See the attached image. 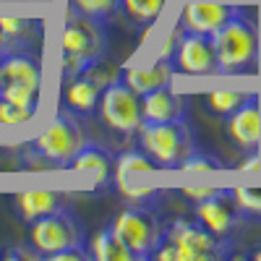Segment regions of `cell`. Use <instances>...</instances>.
Segmentation results:
<instances>
[{"label":"cell","mask_w":261,"mask_h":261,"mask_svg":"<svg viewBox=\"0 0 261 261\" xmlns=\"http://www.w3.org/2000/svg\"><path fill=\"white\" fill-rule=\"evenodd\" d=\"M110 50L107 24L84 16L79 11H68L58 29V71L60 79L76 76L81 71H89L92 65L102 63Z\"/></svg>","instance_id":"1"},{"label":"cell","mask_w":261,"mask_h":261,"mask_svg":"<svg viewBox=\"0 0 261 261\" xmlns=\"http://www.w3.org/2000/svg\"><path fill=\"white\" fill-rule=\"evenodd\" d=\"M212 45L217 55V71L222 76H251L258 71L261 42L256 18L241 8L212 34Z\"/></svg>","instance_id":"2"},{"label":"cell","mask_w":261,"mask_h":261,"mask_svg":"<svg viewBox=\"0 0 261 261\" xmlns=\"http://www.w3.org/2000/svg\"><path fill=\"white\" fill-rule=\"evenodd\" d=\"M136 139L139 149L154 162L157 170H178L180 162L199 146L188 118L167 123H144Z\"/></svg>","instance_id":"3"},{"label":"cell","mask_w":261,"mask_h":261,"mask_svg":"<svg viewBox=\"0 0 261 261\" xmlns=\"http://www.w3.org/2000/svg\"><path fill=\"white\" fill-rule=\"evenodd\" d=\"M162 241H167L175 251V261H214L232 256V241L217 238L199 220L175 217L162 227Z\"/></svg>","instance_id":"4"},{"label":"cell","mask_w":261,"mask_h":261,"mask_svg":"<svg viewBox=\"0 0 261 261\" xmlns=\"http://www.w3.org/2000/svg\"><path fill=\"white\" fill-rule=\"evenodd\" d=\"M86 141H89V134H86L81 118H76L73 113L60 107L53 115V120L34 136L29 146H34L50 162L53 170H65V165L71 162V157Z\"/></svg>","instance_id":"5"},{"label":"cell","mask_w":261,"mask_h":261,"mask_svg":"<svg viewBox=\"0 0 261 261\" xmlns=\"http://www.w3.org/2000/svg\"><path fill=\"white\" fill-rule=\"evenodd\" d=\"M105 130H110L118 139H130L139 134V128L144 125L141 115V97L130 89V86L118 76L110 84H105L97 113Z\"/></svg>","instance_id":"6"},{"label":"cell","mask_w":261,"mask_h":261,"mask_svg":"<svg viewBox=\"0 0 261 261\" xmlns=\"http://www.w3.org/2000/svg\"><path fill=\"white\" fill-rule=\"evenodd\" d=\"M113 230L120 235V241L128 246L136 261H149L162 238V222L157 217V209L151 206H136L128 204L113 217Z\"/></svg>","instance_id":"7"},{"label":"cell","mask_w":261,"mask_h":261,"mask_svg":"<svg viewBox=\"0 0 261 261\" xmlns=\"http://www.w3.org/2000/svg\"><path fill=\"white\" fill-rule=\"evenodd\" d=\"M79 243H84V227L71 206L45 214L29 225V248L37 251L39 258H53L55 253Z\"/></svg>","instance_id":"8"},{"label":"cell","mask_w":261,"mask_h":261,"mask_svg":"<svg viewBox=\"0 0 261 261\" xmlns=\"http://www.w3.org/2000/svg\"><path fill=\"white\" fill-rule=\"evenodd\" d=\"M193 217L199 220L206 230H212L217 238L232 241V235L243 227L248 217L238 206L232 188H217L212 196L193 204Z\"/></svg>","instance_id":"9"},{"label":"cell","mask_w":261,"mask_h":261,"mask_svg":"<svg viewBox=\"0 0 261 261\" xmlns=\"http://www.w3.org/2000/svg\"><path fill=\"white\" fill-rule=\"evenodd\" d=\"M110 81L113 79H105L99 73V63L92 65L89 71H81L76 76L60 79V107L73 113L81 120L94 118L102 89H105V84H110Z\"/></svg>","instance_id":"10"},{"label":"cell","mask_w":261,"mask_h":261,"mask_svg":"<svg viewBox=\"0 0 261 261\" xmlns=\"http://www.w3.org/2000/svg\"><path fill=\"white\" fill-rule=\"evenodd\" d=\"M172 65L175 71L183 76H214L217 71V55L212 37L206 34H196V32H183L178 37L175 53H172Z\"/></svg>","instance_id":"11"},{"label":"cell","mask_w":261,"mask_h":261,"mask_svg":"<svg viewBox=\"0 0 261 261\" xmlns=\"http://www.w3.org/2000/svg\"><path fill=\"white\" fill-rule=\"evenodd\" d=\"M225 134L241 151L251 154L261 146V99L258 92H253L238 110H232L225 118Z\"/></svg>","instance_id":"12"},{"label":"cell","mask_w":261,"mask_h":261,"mask_svg":"<svg viewBox=\"0 0 261 261\" xmlns=\"http://www.w3.org/2000/svg\"><path fill=\"white\" fill-rule=\"evenodd\" d=\"M241 11V6H230V3H214V0H193L186 3L180 11L178 27L183 32H196V34H206L212 37L220 29L230 16Z\"/></svg>","instance_id":"13"},{"label":"cell","mask_w":261,"mask_h":261,"mask_svg":"<svg viewBox=\"0 0 261 261\" xmlns=\"http://www.w3.org/2000/svg\"><path fill=\"white\" fill-rule=\"evenodd\" d=\"M11 204L24 225H32L34 220L60 209L71 206V193L63 191H50V188H34V191H18L11 196Z\"/></svg>","instance_id":"14"},{"label":"cell","mask_w":261,"mask_h":261,"mask_svg":"<svg viewBox=\"0 0 261 261\" xmlns=\"http://www.w3.org/2000/svg\"><path fill=\"white\" fill-rule=\"evenodd\" d=\"M0 73H3V84H13V86H24L37 94H42V63L37 55H32V50H11L0 55Z\"/></svg>","instance_id":"15"},{"label":"cell","mask_w":261,"mask_h":261,"mask_svg":"<svg viewBox=\"0 0 261 261\" xmlns=\"http://www.w3.org/2000/svg\"><path fill=\"white\" fill-rule=\"evenodd\" d=\"M141 115H144V123L183 120L188 118V99L186 94L172 89V84L157 86V89L141 94Z\"/></svg>","instance_id":"16"},{"label":"cell","mask_w":261,"mask_h":261,"mask_svg":"<svg viewBox=\"0 0 261 261\" xmlns=\"http://www.w3.org/2000/svg\"><path fill=\"white\" fill-rule=\"evenodd\" d=\"M113 162L115 154L107 146L97 144V141H86L76 154L71 157V162L65 165V170H73V172H92L97 175V188H107L113 180Z\"/></svg>","instance_id":"17"},{"label":"cell","mask_w":261,"mask_h":261,"mask_svg":"<svg viewBox=\"0 0 261 261\" xmlns=\"http://www.w3.org/2000/svg\"><path fill=\"white\" fill-rule=\"evenodd\" d=\"M175 76H178V71H175V65H172V60H167V58H157L151 65H144V68H125V71H120V79L139 97L151 92V89H157V86L172 84Z\"/></svg>","instance_id":"18"},{"label":"cell","mask_w":261,"mask_h":261,"mask_svg":"<svg viewBox=\"0 0 261 261\" xmlns=\"http://www.w3.org/2000/svg\"><path fill=\"white\" fill-rule=\"evenodd\" d=\"M0 34H3L6 53L11 50H32L42 34V21L21 18V16H0Z\"/></svg>","instance_id":"19"},{"label":"cell","mask_w":261,"mask_h":261,"mask_svg":"<svg viewBox=\"0 0 261 261\" xmlns=\"http://www.w3.org/2000/svg\"><path fill=\"white\" fill-rule=\"evenodd\" d=\"M89 256L94 261H136L128 246L120 241V235L113 230V225L102 227L89 243Z\"/></svg>","instance_id":"20"},{"label":"cell","mask_w":261,"mask_h":261,"mask_svg":"<svg viewBox=\"0 0 261 261\" xmlns=\"http://www.w3.org/2000/svg\"><path fill=\"white\" fill-rule=\"evenodd\" d=\"M165 3L167 0H120L118 13L134 29H149L165 11Z\"/></svg>","instance_id":"21"},{"label":"cell","mask_w":261,"mask_h":261,"mask_svg":"<svg viewBox=\"0 0 261 261\" xmlns=\"http://www.w3.org/2000/svg\"><path fill=\"white\" fill-rule=\"evenodd\" d=\"M253 92H241V89H212L206 92V107L217 118H227L232 110H238Z\"/></svg>","instance_id":"22"},{"label":"cell","mask_w":261,"mask_h":261,"mask_svg":"<svg viewBox=\"0 0 261 261\" xmlns=\"http://www.w3.org/2000/svg\"><path fill=\"white\" fill-rule=\"evenodd\" d=\"M149 170H157V167L141 149H123L120 154H115L113 162V180L125 178L128 172H149Z\"/></svg>","instance_id":"23"},{"label":"cell","mask_w":261,"mask_h":261,"mask_svg":"<svg viewBox=\"0 0 261 261\" xmlns=\"http://www.w3.org/2000/svg\"><path fill=\"white\" fill-rule=\"evenodd\" d=\"M68 6L84 16L99 21V24H110V18L118 13L120 0H68Z\"/></svg>","instance_id":"24"},{"label":"cell","mask_w":261,"mask_h":261,"mask_svg":"<svg viewBox=\"0 0 261 261\" xmlns=\"http://www.w3.org/2000/svg\"><path fill=\"white\" fill-rule=\"evenodd\" d=\"M115 183H118V188H120V193H123V199H125L128 204L151 206V209H157V206L162 204L165 191H160V188H149V186H144V188H134V186H125V180H115Z\"/></svg>","instance_id":"25"},{"label":"cell","mask_w":261,"mask_h":261,"mask_svg":"<svg viewBox=\"0 0 261 261\" xmlns=\"http://www.w3.org/2000/svg\"><path fill=\"white\" fill-rule=\"evenodd\" d=\"M178 170H183V172H212V170H222V162H220V157L209 154V151H201L199 146H196L180 162Z\"/></svg>","instance_id":"26"},{"label":"cell","mask_w":261,"mask_h":261,"mask_svg":"<svg viewBox=\"0 0 261 261\" xmlns=\"http://www.w3.org/2000/svg\"><path fill=\"white\" fill-rule=\"evenodd\" d=\"M232 196L248 220H261V188L238 186V188H232Z\"/></svg>","instance_id":"27"},{"label":"cell","mask_w":261,"mask_h":261,"mask_svg":"<svg viewBox=\"0 0 261 261\" xmlns=\"http://www.w3.org/2000/svg\"><path fill=\"white\" fill-rule=\"evenodd\" d=\"M37 113L24 110V107H16L6 99H0V125L3 128H18V125H27Z\"/></svg>","instance_id":"28"},{"label":"cell","mask_w":261,"mask_h":261,"mask_svg":"<svg viewBox=\"0 0 261 261\" xmlns=\"http://www.w3.org/2000/svg\"><path fill=\"white\" fill-rule=\"evenodd\" d=\"M50 261H92V256H89V248H86V243H79V246H71V248L55 253Z\"/></svg>","instance_id":"29"},{"label":"cell","mask_w":261,"mask_h":261,"mask_svg":"<svg viewBox=\"0 0 261 261\" xmlns=\"http://www.w3.org/2000/svg\"><path fill=\"white\" fill-rule=\"evenodd\" d=\"M214 191H217V188H183L180 193L186 196L188 201H193V204H196V201H201V199H206V196H212Z\"/></svg>","instance_id":"30"},{"label":"cell","mask_w":261,"mask_h":261,"mask_svg":"<svg viewBox=\"0 0 261 261\" xmlns=\"http://www.w3.org/2000/svg\"><path fill=\"white\" fill-rule=\"evenodd\" d=\"M238 170H243V172H256V170H261V154L258 151H251V154L238 165Z\"/></svg>","instance_id":"31"},{"label":"cell","mask_w":261,"mask_h":261,"mask_svg":"<svg viewBox=\"0 0 261 261\" xmlns=\"http://www.w3.org/2000/svg\"><path fill=\"white\" fill-rule=\"evenodd\" d=\"M251 258H253V261H261V246H258V248L251 253Z\"/></svg>","instance_id":"32"},{"label":"cell","mask_w":261,"mask_h":261,"mask_svg":"<svg viewBox=\"0 0 261 261\" xmlns=\"http://www.w3.org/2000/svg\"><path fill=\"white\" fill-rule=\"evenodd\" d=\"M6 53V45H3V34H0V55Z\"/></svg>","instance_id":"33"},{"label":"cell","mask_w":261,"mask_h":261,"mask_svg":"<svg viewBox=\"0 0 261 261\" xmlns=\"http://www.w3.org/2000/svg\"><path fill=\"white\" fill-rule=\"evenodd\" d=\"M0 86H3V73H0Z\"/></svg>","instance_id":"34"}]
</instances>
